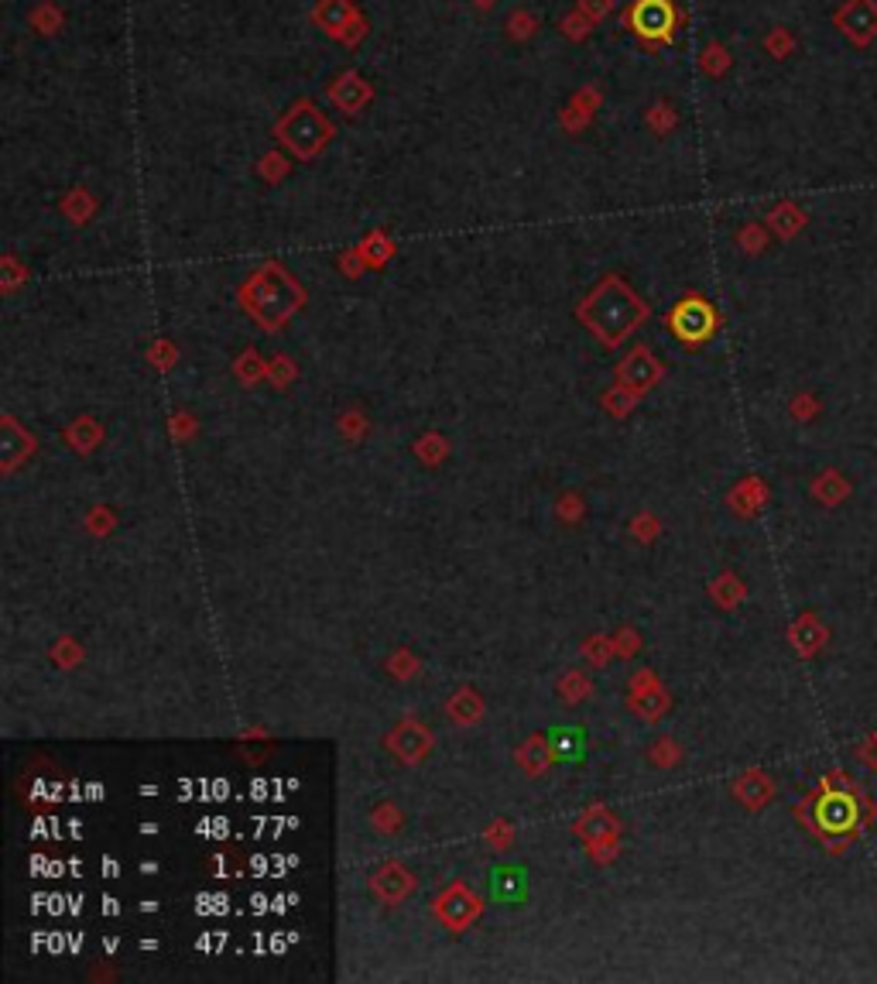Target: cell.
Wrapping results in <instances>:
<instances>
[{
    "mask_svg": "<svg viewBox=\"0 0 877 984\" xmlns=\"http://www.w3.org/2000/svg\"><path fill=\"white\" fill-rule=\"evenodd\" d=\"M641 316H645L641 302L634 299V295L627 292L621 282L600 285L597 295H593V299L583 306V319L593 326V333H597L600 340H607V343L621 340V336L631 330Z\"/></svg>",
    "mask_w": 877,
    "mask_h": 984,
    "instance_id": "6da1fadb",
    "label": "cell"
},
{
    "mask_svg": "<svg viewBox=\"0 0 877 984\" xmlns=\"http://www.w3.org/2000/svg\"><path fill=\"white\" fill-rule=\"evenodd\" d=\"M275 138L299 158H316L329 144V138H333V124H329L326 114L312 100H299L278 120Z\"/></svg>",
    "mask_w": 877,
    "mask_h": 984,
    "instance_id": "7a4b0ae2",
    "label": "cell"
},
{
    "mask_svg": "<svg viewBox=\"0 0 877 984\" xmlns=\"http://www.w3.org/2000/svg\"><path fill=\"white\" fill-rule=\"evenodd\" d=\"M299 299H302V292L281 268L257 271L251 278V285H244V306H251L254 316L268 326H278L288 312L299 306Z\"/></svg>",
    "mask_w": 877,
    "mask_h": 984,
    "instance_id": "3957f363",
    "label": "cell"
},
{
    "mask_svg": "<svg viewBox=\"0 0 877 984\" xmlns=\"http://www.w3.org/2000/svg\"><path fill=\"white\" fill-rule=\"evenodd\" d=\"M627 21L648 42H669L675 35V24H679V14H675L672 0H638L627 11Z\"/></svg>",
    "mask_w": 877,
    "mask_h": 984,
    "instance_id": "277c9868",
    "label": "cell"
},
{
    "mask_svg": "<svg viewBox=\"0 0 877 984\" xmlns=\"http://www.w3.org/2000/svg\"><path fill=\"white\" fill-rule=\"evenodd\" d=\"M833 21L857 48L871 45L877 38V0H847L833 14Z\"/></svg>",
    "mask_w": 877,
    "mask_h": 984,
    "instance_id": "5b68a950",
    "label": "cell"
},
{
    "mask_svg": "<svg viewBox=\"0 0 877 984\" xmlns=\"http://www.w3.org/2000/svg\"><path fill=\"white\" fill-rule=\"evenodd\" d=\"M713 326H716V316H713L710 302H703V299H686L672 312V330L686 343H703L706 336L713 333Z\"/></svg>",
    "mask_w": 877,
    "mask_h": 984,
    "instance_id": "8992f818",
    "label": "cell"
},
{
    "mask_svg": "<svg viewBox=\"0 0 877 984\" xmlns=\"http://www.w3.org/2000/svg\"><path fill=\"white\" fill-rule=\"evenodd\" d=\"M316 21L323 24V31H329L333 38H343V42H350L347 24L360 21V18H357V11H353L350 0H319Z\"/></svg>",
    "mask_w": 877,
    "mask_h": 984,
    "instance_id": "52a82bcc",
    "label": "cell"
},
{
    "mask_svg": "<svg viewBox=\"0 0 877 984\" xmlns=\"http://www.w3.org/2000/svg\"><path fill=\"white\" fill-rule=\"evenodd\" d=\"M329 96H333L336 107H340L343 114H357V110L370 100V86L357 76V72H343V76L333 83Z\"/></svg>",
    "mask_w": 877,
    "mask_h": 984,
    "instance_id": "ba28073f",
    "label": "cell"
},
{
    "mask_svg": "<svg viewBox=\"0 0 877 984\" xmlns=\"http://www.w3.org/2000/svg\"><path fill=\"white\" fill-rule=\"evenodd\" d=\"M854 816H857V810L847 796H826L823 803H819V823L830 830H847L850 823H854Z\"/></svg>",
    "mask_w": 877,
    "mask_h": 984,
    "instance_id": "9c48e42d",
    "label": "cell"
},
{
    "mask_svg": "<svg viewBox=\"0 0 877 984\" xmlns=\"http://www.w3.org/2000/svg\"><path fill=\"white\" fill-rule=\"evenodd\" d=\"M771 52H778V59H782V55L788 52V48H792V38H788L785 35V31H775V35H771Z\"/></svg>",
    "mask_w": 877,
    "mask_h": 984,
    "instance_id": "30bf717a",
    "label": "cell"
}]
</instances>
